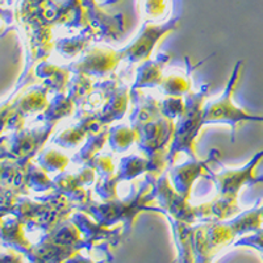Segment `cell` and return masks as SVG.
<instances>
[{
    "label": "cell",
    "mask_w": 263,
    "mask_h": 263,
    "mask_svg": "<svg viewBox=\"0 0 263 263\" xmlns=\"http://www.w3.org/2000/svg\"><path fill=\"white\" fill-rule=\"evenodd\" d=\"M259 212L251 211L229 224H213L197 228L192 239L195 263H212L216 255L232 243L234 237L259 227Z\"/></svg>",
    "instance_id": "6da1fadb"
},
{
    "label": "cell",
    "mask_w": 263,
    "mask_h": 263,
    "mask_svg": "<svg viewBox=\"0 0 263 263\" xmlns=\"http://www.w3.org/2000/svg\"><path fill=\"white\" fill-rule=\"evenodd\" d=\"M245 245V246H254V248L259 249L263 253V232H259L255 236L245 237V238H241L238 242L236 243V246Z\"/></svg>",
    "instance_id": "3957f363"
},
{
    "label": "cell",
    "mask_w": 263,
    "mask_h": 263,
    "mask_svg": "<svg viewBox=\"0 0 263 263\" xmlns=\"http://www.w3.org/2000/svg\"><path fill=\"white\" fill-rule=\"evenodd\" d=\"M65 263H96V262H92V260L88 259V258L82 257L81 254H75V255H71L69 259H66ZM98 263H105V262L103 260V262H98Z\"/></svg>",
    "instance_id": "277c9868"
},
{
    "label": "cell",
    "mask_w": 263,
    "mask_h": 263,
    "mask_svg": "<svg viewBox=\"0 0 263 263\" xmlns=\"http://www.w3.org/2000/svg\"><path fill=\"white\" fill-rule=\"evenodd\" d=\"M3 263H23V257L15 253H11L9 257H7L6 254L3 255Z\"/></svg>",
    "instance_id": "5b68a950"
},
{
    "label": "cell",
    "mask_w": 263,
    "mask_h": 263,
    "mask_svg": "<svg viewBox=\"0 0 263 263\" xmlns=\"http://www.w3.org/2000/svg\"><path fill=\"white\" fill-rule=\"evenodd\" d=\"M237 74H238V66L236 67L233 77L230 78L229 83H228L225 92L222 96L211 103L208 107L204 109L203 112V123L210 124V123H222V124H229L232 125V129H236V124L239 121H245V120H260L262 121L263 117H255L249 115L248 112L239 109L236 107L232 100V95H233V90L237 83Z\"/></svg>",
    "instance_id": "7a4b0ae2"
}]
</instances>
